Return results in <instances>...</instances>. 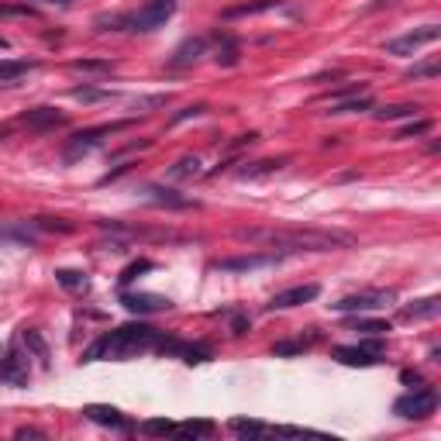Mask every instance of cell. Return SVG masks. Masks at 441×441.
<instances>
[{"instance_id": "cell-30", "label": "cell", "mask_w": 441, "mask_h": 441, "mask_svg": "<svg viewBox=\"0 0 441 441\" xmlns=\"http://www.w3.org/2000/svg\"><path fill=\"white\" fill-rule=\"evenodd\" d=\"M441 76V62L438 59H428V62H414L407 73H403V80H438Z\"/></svg>"}, {"instance_id": "cell-7", "label": "cell", "mask_w": 441, "mask_h": 441, "mask_svg": "<svg viewBox=\"0 0 441 441\" xmlns=\"http://www.w3.org/2000/svg\"><path fill=\"white\" fill-rule=\"evenodd\" d=\"M138 197L145 203H152V207H165V210H197L201 207V201H194V197H186V194L172 190V186H162V183L142 186Z\"/></svg>"}, {"instance_id": "cell-49", "label": "cell", "mask_w": 441, "mask_h": 441, "mask_svg": "<svg viewBox=\"0 0 441 441\" xmlns=\"http://www.w3.org/2000/svg\"><path fill=\"white\" fill-rule=\"evenodd\" d=\"M276 435H318L311 428H276Z\"/></svg>"}, {"instance_id": "cell-33", "label": "cell", "mask_w": 441, "mask_h": 441, "mask_svg": "<svg viewBox=\"0 0 441 441\" xmlns=\"http://www.w3.org/2000/svg\"><path fill=\"white\" fill-rule=\"evenodd\" d=\"M176 435H179V438H210V435H214V421H186V424H176Z\"/></svg>"}, {"instance_id": "cell-45", "label": "cell", "mask_w": 441, "mask_h": 441, "mask_svg": "<svg viewBox=\"0 0 441 441\" xmlns=\"http://www.w3.org/2000/svg\"><path fill=\"white\" fill-rule=\"evenodd\" d=\"M400 383L414 390V386H421V383H424V376H421L417 369H403V372H400Z\"/></svg>"}, {"instance_id": "cell-29", "label": "cell", "mask_w": 441, "mask_h": 441, "mask_svg": "<svg viewBox=\"0 0 441 441\" xmlns=\"http://www.w3.org/2000/svg\"><path fill=\"white\" fill-rule=\"evenodd\" d=\"M197 176H203L197 156H183L176 165H169V179H197Z\"/></svg>"}, {"instance_id": "cell-18", "label": "cell", "mask_w": 441, "mask_h": 441, "mask_svg": "<svg viewBox=\"0 0 441 441\" xmlns=\"http://www.w3.org/2000/svg\"><path fill=\"white\" fill-rule=\"evenodd\" d=\"M210 41L217 45V52H214V59H217V66H224V69H231V66H238L241 62V41L235 35H210Z\"/></svg>"}, {"instance_id": "cell-44", "label": "cell", "mask_w": 441, "mask_h": 441, "mask_svg": "<svg viewBox=\"0 0 441 441\" xmlns=\"http://www.w3.org/2000/svg\"><path fill=\"white\" fill-rule=\"evenodd\" d=\"M359 93H369V90H365V83H348V86L334 90V93H331V100H345V97H359Z\"/></svg>"}, {"instance_id": "cell-22", "label": "cell", "mask_w": 441, "mask_h": 441, "mask_svg": "<svg viewBox=\"0 0 441 441\" xmlns=\"http://www.w3.org/2000/svg\"><path fill=\"white\" fill-rule=\"evenodd\" d=\"M39 62L35 59H0V83L4 86H11V83H18L25 73H32Z\"/></svg>"}, {"instance_id": "cell-15", "label": "cell", "mask_w": 441, "mask_h": 441, "mask_svg": "<svg viewBox=\"0 0 441 441\" xmlns=\"http://www.w3.org/2000/svg\"><path fill=\"white\" fill-rule=\"evenodd\" d=\"M321 293L318 283H304V286H293V290H283L269 300V311H290V307H300V304H311L314 297Z\"/></svg>"}, {"instance_id": "cell-24", "label": "cell", "mask_w": 441, "mask_h": 441, "mask_svg": "<svg viewBox=\"0 0 441 441\" xmlns=\"http://www.w3.org/2000/svg\"><path fill=\"white\" fill-rule=\"evenodd\" d=\"M69 97L80 100V104H104V100H114L118 93H114V90H104V86H73Z\"/></svg>"}, {"instance_id": "cell-50", "label": "cell", "mask_w": 441, "mask_h": 441, "mask_svg": "<svg viewBox=\"0 0 441 441\" xmlns=\"http://www.w3.org/2000/svg\"><path fill=\"white\" fill-rule=\"evenodd\" d=\"M39 4H55V7H69V4H76V0H39Z\"/></svg>"}, {"instance_id": "cell-26", "label": "cell", "mask_w": 441, "mask_h": 441, "mask_svg": "<svg viewBox=\"0 0 441 441\" xmlns=\"http://www.w3.org/2000/svg\"><path fill=\"white\" fill-rule=\"evenodd\" d=\"M69 69L73 73H100V76H107V73L118 69V62L114 59H73Z\"/></svg>"}, {"instance_id": "cell-1", "label": "cell", "mask_w": 441, "mask_h": 441, "mask_svg": "<svg viewBox=\"0 0 441 441\" xmlns=\"http://www.w3.org/2000/svg\"><path fill=\"white\" fill-rule=\"evenodd\" d=\"M238 241L248 245H266L269 252L280 255H300V252H338L352 248L355 238L345 231H327V228H238Z\"/></svg>"}, {"instance_id": "cell-39", "label": "cell", "mask_w": 441, "mask_h": 441, "mask_svg": "<svg viewBox=\"0 0 441 441\" xmlns=\"http://www.w3.org/2000/svg\"><path fill=\"white\" fill-rule=\"evenodd\" d=\"M169 100H172L169 93H149V97H131V107L135 111H159Z\"/></svg>"}, {"instance_id": "cell-28", "label": "cell", "mask_w": 441, "mask_h": 441, "mask_svg": "<svg viewBox=\"0 0 441 441\" xmlns=\"http://www.w3.org/2000/svg\"><path fill=\"white\" fill-rule=\"evenodd\" d=\"M355 111H372V97L359 93V97H345V100H334L327 114H355Z\"/></svg>"}, {"instance_id": "cell-4", "label": "cell", "mask_w": 441, "mask_h": 441, "mask_svg": "<svg viewBox=\"0 0 441 441\" xmlns=\"http://www.w3.org/2000/svg\"><path fill=\"white\" fill-rule=\"evenodd\" d=\"M435 410H438V390H435V386H428V383L414 386L410 393H403L400 400L393 403V414H397V417H407V421L431 417Z\"/></svg>"}, {"instance_id": "cell-36", "label": "cell", "mask_w": 441, "mask_h": 441, "mask_svg": "<svg viewBox=\"0 0 441 441\" xmlns=\"http://www.w3.org/2000/svg\"><path fill=\"white\" fill-rule=\"evenodd\" d=\"M32 224H35L39 231H55V235H73V231H76V224L66 221V217H35Z\"/></svg>"}, {"instance_id": "cell-31", "label": "cell", "mask_w": 441, "mask_h": 441, "mask_svg": "<svg viewBox=\"0 0 441 441\" xmlns=\"http://www.w3.org/2000/svg\"><path fill=\"white\" fill-rule=\"evenodd\" d=\"M421 104H390L383 111H376V121H400V118H417Z\"/></svg>"}, {"instance_id": "cell-42", "label": "cell", "mask_w": 441, "mask_h": 441, "mask_svg": "<svg viewBox=\"0 0 441 441\" xmlns=\"http://www.w3.org/2000/svg\"><path fill=\"white\" fill-rule=\"evenodd\" d=\"M431 131V121H410L397 131V138H417V135H428Z\"/></svg>"}, {"instance_id": "cell-32", "label": "cell", "mask_w": 441, "mask_h": 441, "mask_svg": "<svg viewBox=\"0 0 441 441\" xmlns=\"http://www.w3.org/2000/svg\"><path fill=\"white\" fill-rule=\"evenodd\" d=\"M128 21H131V14H97L93 28L97 32H128Z\"/></svg>"}, {"instance_id": "cell-52", "label": "cell", "mask_w": 441, "mask_h": 441, "mask_svg": "<svg viewBox=\"0 0 441 441\" xmlns=\"http://www.w3.org/2000/svg\"><path fill=\"white\" fill-rule=\"evenodd\" d=\"M0 48H11V41L4 39V35H0Z\"/></svg>"}, {"instance_id": "cell-48", "label": "cell", "mask_w": 441, "mask_h": 441, "mask_svg": "<svg viewBox=\"0 0 441 441\" xmlns=\"http://www.w3.org/2000/svg\"><path fill=\"white\" fill-rule=\"evenodd\" d=\"M14 438H45V431H39V428H21Z\"/></svg>"}, {"instance_id": "cell-41", "label": "cell", "mask_w": 441, "mask_h": 441, "mask_svg": "<svg viewBox=\"0 0 441 441\" xmlns=\"http://www.w3.org/2000/svg\"><path fill=\"white\" fill-rule=\"evenodd\" d=\"M224 318L231 321V334H238V338L252 331V318H248L245 311H224Z\"/></svg>"}, {"instance_id": "cell-17", "label": "cell", "mask_w": 441, "mask_h": 441, "mask_svg": "<svg viewBox=\"0 0 441 441\" xmlns=\"http://www.w3.org/2000/svg\"><path fill=\"white\" fill-rule=\"evenodd\" d=\"M441 314V297H424L400 307V321H435Z\"/></svg>"}, {"instance_id": "cell-3", "label": "cell", "mask_w": 441, "mask_h": 441, "mask_svg": "<svg viewBox=\"0 0 441 441\" xmlns=\"http://www.w3.org/2000/svg\"><path fill=\"white\" fill-rule=\"evenodd\" d=\"M124 128H131V118L128 121H111V124H97V128H83V131H76V135H69L66 138V149H62V156H66V162H76L83 159L86 152H93L107 135H118V131H124Z\"/></svg>"}, {"instance_id": "cell-38", "label": "cell", "mask_w": 441, "mask_h": 441, "mask_svg": "<svg viewBox=\"0 0 441 441\" xmlns=\"http://www.w3.org/2000/svg\"><path fill=\"white\" fill-rule=\"evenodd\" d=\"M55 283L66 286V290H86L90 286L86 273H80V269H55Z\"/></svg>"}, {"instance_id": "cell-9", "label": "cell", "mask_w": 441, "mask_h": 441, "mask_svg": "<svg viewBox=\"0 0 441 441\" xmlns=\"http://www.w3.org/2000/svg\"><path fill=\"white\" fill-rule=\"evenodd\" d=\"M32 376V365H28V355L21 352V341H11L4 359H0V383L7 386H25Z\"/></svg>"}, {"instance_id": "cell-23", "label": "cell", "mask_w": 441, "mask_h": 441, "mask_svg": "<svg viewBox=\"0 0 441 441\" xmlns=\"http://www.w3.org/2000/svg\"><path fill=\"white\" fill-rule=\"evenodd\" d=\"M286 159H259V162H248V165H241L238 169V179H262V176H273V172H280Z\"/></svg>"}, {"instance_id": "cell-37", "label": "cell", "mask_w": 441, "mask_h": 441, "mask_svg": "<svg viewBox=\"0 0 441 441\" xmlns=\"http://www.w3.org/2000/svg\"><path fill=\"white\" fill-rule=\"evenodd\" d=\"M228 428H231V435H238V438H248V435H266V431H269L262 421H252V417H235Z\"/></svg>"}, {"instance_id": "cell-19", "label": "cell", "mask_w": 441, "mask_h": 441, "mask_svg": "<svg viewBox=\"0 0 441 441\" xmlns=\"http://www.w3.org/2000/svg\"><path fill=\"white\" fill-rule=\"evenodd\" d=\"M283 0H248V4H235V7H224L221 18L224 21H235V18H255V14H266V11H280Z\"/></svg>"}, {"instance_id": "cell-11", "label": "cell", "mask_w": 441, "mask_h": 441, "mask_svg": "<svg viewBox=\"0 0 441 441\" xmlns=\"http://www.w3.org/2000/svg\"><path fill=\"white\" fill-rule=\"evenodd\" d=\"M438 39H441L438 25H424L421 32H410V35H403V39L386 41V52H390V55H414L417 48H424V45H431V41H438Z\"/></svg>"}, {"instance_id": "cell-47", "label": "cell", "mask_w": 441, "mask_h": 441, "mask_svg": "<svg viewBox=\"0 0 441 441\" xmlns=\"http://www.w3.org/2000/svg\"><path fill=\"white\" fill-rule=\"evenodd\" d=\"M252 142H259V131H245V135H238V138L231 142V149H241V145H252Z\"/></svg>"}, {"instance_id": "cell-5", "label": "cell", "mask_w": 441, "mask_h": 441, "mask_svg": "<svg viewBox=\"0 0 441 441\" xmlns=\"http://www.w3.org/2000/svg\"><path fill=\"white\" fill-rule=\"evenodd\" d=\"M383 352H386V341L379 334H372L369 341H359V345H338L331 348V359L341 362V365H379L383 362Z\"/></svg>"}, {"instance_id": "cell-34", "label": "cell", "mask_w": 441, "mask_h": 441, "mask_svg": "<svg viewBox=\"0 0 441 441\" xmlns=\"http://www.w3.org/2000/svg\"><path fill=\"white\" fill-rule=\"evenodd\" d=\"M138 431L149 435V438H165V435H176V424L165 421V417H152V421H142Z\"/></svg>"}, {"instance_id": "cell-40", "label": "cell", "mask_w": 441, "mask_h": 441, "mask_svg": "<svg viewBox=\"0 0 441 441\" xmlns=\"http://www.w3.org/2000/svg\"><path fill=\"white\" fill-rule=\"evenodd\" d=\"M149 269H156V262L152 259H138V262H131L124 273H121V286H128V283H135L142 273H149Z\"/></svg>"}, {"instance_id": "cell-6", "label": "cell", "mask_w": 441, "mask_h": 441, "mask_svg": "<svg viewBox=\"0 0 441 441\" xmlns=\"http://www.w3.org/2000/svg\"><path fill=\"white\" fill-rule=\"evenodd\" d=\"M176 0H145L138 11H131L128 32H159L162 25L176 14Z\"/></svg>"}, {"instance_id": "cell-10", "label": "cell", "mask_w": 441, "mask_h": 441, "mask_svg": "<svg viewBox=\"0 0 441 441\" xmlns=\"http://www.w3.org/2000/svg\"><path fill=\"white\" fill-rule=\"evenodd\" d=\"M386 300H393V290H369V293H352L331 304V311L338 314H362V311H379Z\"/></svg>"}, {"instance_id": "cell-21", "label": "cell", "mask_w": 441, "mask_h": 441, "mask_svg": "<svg viewBox=\"0 0 441 441\" xmlns=\"http://www.w3.org/2000/svg\"><path fill=\"white\" fill-rule=\"evenodd\" d=\"M18 338H21V345H25V348H28V352H32V355L39 359L41 369H48V365H52V352H48V341L41 338L35 327H21V334H18Z\"/></svg>"}, {"instance_id": "cell-8", "label": "cell", "mask_w": 441, "mask_h": 441, "mask_svg": "<svg viewBox=\"0 0 441 441\" xmlns=\"http://www.w3.org/2000/svg\"><path fill=\"white\" fill-rule=\"evenodd\" d=\"M286 255L280 252H248V255H231V259H217L214 269L221 273H255V269H269V266H280Z\"/></svg>"}, {"instance_id": "cell-2", "label": "cell", "mask_w": 441, "mask_h": 441, "mask_svg": "<svg viewBox=\"0 0 441 441\" xmlns=\"http://www.w3.org/2000/svg\"><path fill=\"white\" fill-rule=\"evenodd\" d=\"M159 327H152V324H121L114 331H107L104 338H97L86 352H83V362H100V359H138V355H145V352H152L156 348V341H159Z\"/></svg>"}, {"instance_id": "cell-35", "label": "cell", "mask_w": 441, "mask_h": 441, "mask_svg": "<svg viewBox=\"0 0 441 441\" xmlns=\"http://www.w3.org/2000/svg\"><path fill=\"white\" fill-rule=\"evenodd\" d=\"M179 359L186 362V365H201V362L214 359V348H210V345H190V341H183V352H179Z\"/></svg>"}, {"instance_id": "cell-12", "label": "cell", "mask_w": 441, "mask_h": 441, "mask_svg": "<svg viewBox=\"0 0 441 441\" xmlns=\"http://www.w3.org/2000/svg\"><path fill=\"white\" fill-rule=\"evenodd\" d=\"M83 417L100 424V428H114V431H138V424H131L118 407H107V403H86L83 407Z\"/></svg>"}, {"instance_id": "cell-16", "label": "cell", "mask_w": 441, "mask_h": 441, "mask_svg": "<svg viewBox=\"0 0 441 441\" xmlns=\"http://www.w3.org/2000/svg\"><path fill=\"white\" fill-rule=\"evenodd\" d=\"M18 121H21L25 128H32V131H55V128L66 124V114H62L59 107H32V111H25Z\"/></svg>"}, {"instance_id": "cell-20", "label": "cell", "mask_w": 441, "mask_h": 441, "mask_svg": "<svg viewBox=\"0 0 441 441\" xmlns=\"http://www.w3.org/2000/svg\"><path fill=\"white\" fill-rule=\"evenodd\" d=\"M0 241H14V245H35L39 241V228L28 221H14V224H0Z\"/></svg>"}, {"instance_id": "cell-46", "label": "cell", "mask_w": 441, "mask_h": 441, "mask_svg": "<svg viewBox=\"0 0 441 441\" xmlns=\"http://www.w3.org/2000/svg\"><path fill=\"white\" fill-rule=\"evenodd\" d=\"M0 14H35V7H32L28 0H25V4H14V7H11V4H0Z\"/></svg>"}, {"instance_id": "cell-13", "label": "cell", "mask_w": 441, "mask_h": 441, "mask_svg": "<svg viewBox=\"0 0 441 441\" xmlns=\"http://www.w3.org/2000/svg\"><path fill=\"white\" fill-rule=\"evenodd\" d=\"M121 304H124V311H131V314H162V311H169L172 307V300L169 297H159V293H121Z\"/></svg>"}, {"instance_id": "cell-14", "label": "cell", "mask_w": 441, "mask_h": 441, "mask_svg": "<svg viewBox=\"0 0 441 441\" xmlns=\"http://www.w3.org/2000/svg\"><path fill=\"white\" fill-rule=\"evenodd\" d=\"M207 45H210V35H194V39L179 41V48H176L172 59H169V69H186V66H194L201 55H207Z\"/></svg>"}, {"instance_id": "cell-51", "label": "cell", "mask_w": 441, "mask_h": 441, "mask_svg": "<svg viewBox=\"0 0 441 441\" xmlns=\"http://www.w3.org/2000/svg\"><path fill=\"white\" fill-rule=\"evenodd\" d=\"M386 4H393V0H372V4H369V11H376V7H386Z\"/></svg>"}, {"instance_id": "cell-27", "label": "cell", "mask_w": 441, "mask_h": 441, "mask_svg": "<svg viewBox=\"0 0 441 441\" xmlns=\"http://www.w3.org/2000/svg\"><path fill=\"white\" fill-rule=\"evenodd\" d=\"M318 338H321V331H318V327H311V334H307V338H300V341H276V345H273V355H300V352H307Z\"/></svg>"}, {"instance_id": "cell-43", "label": "cell", "mask_w": 441, "mask_h": 441, "mask_svg": "<svg viewBox=\"0 0 441 441\" xmlns=\"http://www.w3.org/2000/svg\"><path fill=\"white\" fill-rule=\"evenodd\" d=\"M201 114H207V104H190V107H183V111H176V114H172V121H169V124H183V121H190V118H201Z\"/></svg>"}, {"instance_id": "cell-25", "label": "cell", "mask_w": 441, "mask_h": 441, "mask_svg": "<svg viewBox=\"0 0 441 441\" xmlns=\"http://www.w3.org/2000/svg\"><path fill=\"white\" fill-rule=\"evenodd\" d=\"M345 331H359V334H386V331H390V321H383V318H348V321H345Z\"/></svg>"}]
</instances>
